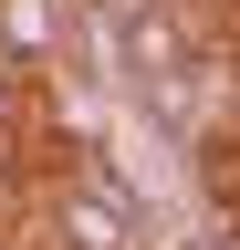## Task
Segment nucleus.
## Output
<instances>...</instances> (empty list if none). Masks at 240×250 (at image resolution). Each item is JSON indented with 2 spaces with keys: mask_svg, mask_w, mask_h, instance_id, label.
I'll return each mask as SVG.
<instances>
[{
  "mask_svg": "<svg viewBox=\"0 0 240 250\" xmlns=\"http://www.w3.org/2000/svg\"><path fill=\"white\" fill-rule=\"evenodd\" d=\"M73 52V0H0V62H21V73H63Z\"/></svg>",
  "mask_w": 240,
  "mask_h": 250,
  "instance_id": "f257e3e1",
  "label": "nucleus"
},
{
  "mask_svg": "<svg viewBox=\"0 0 240 250\" xmlns=\"http://www.w3.org/2000/svg\"><path fill=\"white\" fill-rule=\"evenodd\" d=\"M0 136H32V73L0 62Z\"/></svg>",
  "mask_w": 240,
  "mask_h": 250,
  "instance_id": "7ed1b4c3",
  "label": "nucleus"
},
{
  "mask_svg": "<svg viewBox=\"0 0 240 250\" xmlns=\"http://www.w3.org/2000/svg\"><path fill=\"white\" fill-rule=\"evenodd\" d=\"M32 177H42L32 136H0V208H11V198H32Z\"/></svg>",
  "mask_w": 240,
  "mask_h": 250,
  "instance_id": "f03ea898",
  "label": "nucleus"
}]
</instances>
